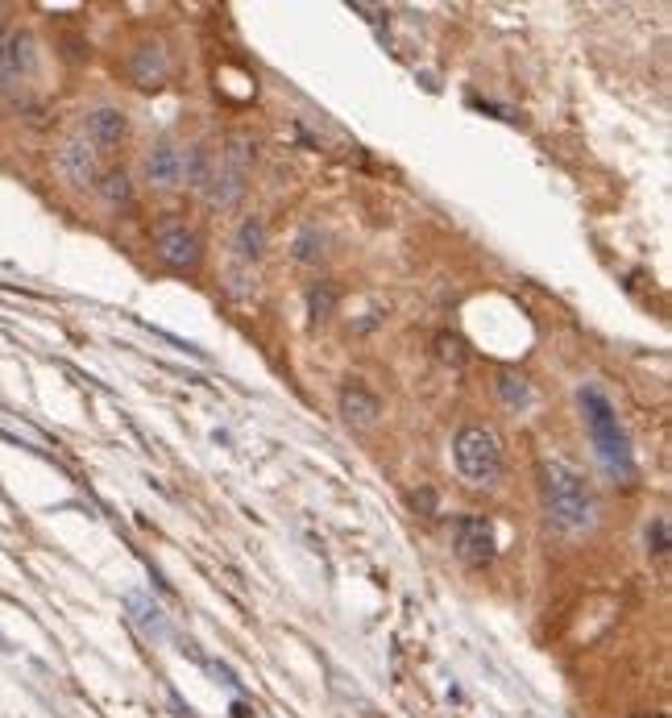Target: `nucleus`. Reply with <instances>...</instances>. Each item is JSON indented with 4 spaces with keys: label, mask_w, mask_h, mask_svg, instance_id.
Segmentation results:
<instances>
[{
    "label": "nucleus",
    "mask_w": 672,
    "mask_h": 718,
    "mask_svg": "<svg viewBox=\"0 0 672 718\" xmlns=\"http://www.w3.org/2000/svg\"><path fill=\"white\" fill-rule=\"evenodd\" d=\"M540 503L552 528L581 536L598 523V503H594V490L585 482L581 469H573L569 461L560 457H544L540 461Z\"/></svg>",
    "instance_id": "nucleus-1"
},
{
    "label": "nucleus",
    "mask_w": 672,
    "mask_h": 718,
    "mask_svg": "<svg viewBox=\"0 0 672 718\" xmlns=\"http://www.w3.org/2000/svg\"><path fill=\"white\" fill-rule=\"evenodd\" d=\"M577 403H581V416H585V428H590V440H594V453H598L602 469L614 482H631L635 478V453H631V440H627L619 416H614V403L598 391V386H581Z\"/></svg>",
    "instance_id": "nucleus-2"
},
{
    "label": "nucleus",
    "mask_w": 672,
    "mask_h": 718,
    "mask_svg": "<svg viewBox=\"0 0 672 718\" xmlns=\"http://www.w3.org/2000/svg\"><path fill=\"white\" fill-rule=\"evenodd\" d=\"M453 461L461 469V478L473 486H498L502 478V445L498 436L482 424H469L453 440Z\"/></svg>",
    "instance_id": "nucleus-3"
},
{
    "label": "nucleus",
    "mask_w": 672,
    "mask_h": 718,
    "mask_svg": "<svg viewBox=\"0 0 672 718\" xmlns=\"http://www.w3.org/2000/svg\"><path fill=\"white\" fill-rule=\"evenodd\" d=\"M249 154H254V150H249L245 137H233V146L216 154V171H212V183H208V200L216 208H233L245 196Z\"/></svg>",
    "instance_id": "nucleus-4"
},
{
    "label": "nucleus",
    "mask_w": 672,
    "mask_h": 718,
    "mask_svg": "<svg viewBox=\"0 0 672 718\" xmlns=\"http://www.w3.org/2000/svg\"><path fill=\"white\" fill-rule=\"evenodd\" d=\"M453 548L457 557L473 569H482L494 561V523L482 515H461L457 528H453Z\"/></svg>",
    "instance_id": "nucleus-5"
},
{
    "label": "nucleus",
    "mask_w": 672,
    "mask_h": 718,
    "mask_svg": "<svg viewBox=\"0 0 672 718\" xmlns=\"http://www.w3.org/2000/svg\"><path fill=\"white\" fill-rule=\"evenodd\" d=\"M158 258L171 270H179V274H195L200 262H204V241L195 237L187 225H166L158 233Z\"/></svg>",
    "instance_id": "nucleus-6"
},
{
    "label": "nucleus",
    "mask_w": 672,
    "mask_h": 718,
    "mask_svg": "<svg viewBox=\"0 0 672 718\" xmlns=\"http://www.w3.org/2000/svg\"><path fill=\"white\" fill-rule=\"evenodd\" d=\"M83 133H88L92 150H117L129 133V121L121 108H96V113H88V121H83Z\"/></svg>",
    "instance_id": "nucleus-7"
},
{
    "label": "nucleus",
    "mask_w": 672,
    "mask_h": 718,
    "mask_svg": "<svg viewBox=\"0 0 672 718\" xmlns=\"http://www.w3.org/2000/svg\"><path fill=\"white\" fill-rule=\"evenodd\" d=\"M266 254V220L262 216H245L237 233H233V262L237 270H254Z\"/></svg>",
    "instance_id": "nucleus-8"
},
{
    "label": "nucleus",
    "mask_w": 672,
    "mask_h": 718,
    "mask_svg": "<svg viewBox=\"0 0 672 718\" xmlns=\"http://www.w3.org/2000/svg\"><path fill=\"white\" fill-rule=\"evenodd\" d=\"M34 71V38L30 34H13L5 54H0V92H9Z\"/></svg>",
    "instance_id": "nucleus-9"
},
{
    "label": "nucleus",
    "mask_w": 672,
    "mask_h": 718,
    "mask_svg": "<svg viewBox=\"0 0 672 718\" xmlns=\"http://www.w3.org/2000/svg\"><path fill=\"white\" fill-rule=\"evenodd\" d=\"M59 171H63V179L75 183V187L96 183V150L83 142V137H75V142H67V146L59 150Z\"/></svg>",
    "instance_id": "nucleus-10"
},
{
    "label": "nucleus",
    "mask_w": 672,
    "mask_h": 718,
    "mask_svg": "<svg viewBox=\"0 0 672 718\" xmlns=\"http://www.w3.org/2000/svg\"><path fill=\"white\" fill-rule=\"evenodd\" d=\"M378 416H382V403L366 391V386L353 382V386H345V391H341V420L349 428H374Z\"/></svg>",
    "instance_id": "nucleus-11"
},
{
    "label": "nucleus",
    "mask_w": 672,
    "mask_h": 718,
    "mask_svg": "<svg viewBox=\"0 0 672 718\" xmlns=\"http://www.w3.org/2000/svg\"><path fill=\"white\" fill-rule=\"evenodd\" d=\"M146 179L154 187H179L183 183V154L171 142H158L146 154Z\"/></svg>",
    "instance_id": "nucleus-12"
},
{
    "label": "nucleus",
    "mask_w": 672,
    "mask_h": 718,
    "mask_svg": "<svg viewBox=\"0 0 672 718\" xmlns=\"http://www.w3.org/2000/svg\"><path fill=\"white\" fill-rule=\"evenodd\" d=\"M129 75L137 88H158L166 79V54L162 46H137L133 59H129Z\"/></svg>",
    "instance_id": "nucleus-13"
},
{
    "label": "nucleus",
    "mask_w": 672,
    "mask_h": 718,
    "mask_svg": "<svg viewBox=\"0 0 672 718\" xmlns=\"http://www.w3.org/2000/svg\"><path fill=\"white\" fill-rule=\"evenodd\" d=\"M125 611L133 615V623L142 627L150 640H166L171 635V627H166V615H162V606L146 594H125Z\"/></svg>",
    "instance_id": "nucleus-14"
},
{
    "label": "nucleus",
    "mask_w": 672,
    "mask_h": 718,
    "mask_svg": "<svg viewBox=\"0 0 672 718\" xmlns=\"http://www.w3.org/2000/svg\"><path fill=\"white\" fill-rule=\"evenodd\" d=\"M212 171H216V150H212V146H195V150L183 158V179H187L195 191H208Z\"/></svg>",
    "instance_id": "nucleus-15"
},
{
    "label": "nucleus",
    "mask_w": 672,
    "mask_h": 718,
    "mask_svg": "<svg viewBox=\"0 0 672 718\" xmlns=\"http://www.w3.org/2000/svg\"><path fill=\"white\" fill-rule=\"evenodd\" d=\"M328 237L316 229V225H307V229H299V237H295V245H291V254H295V262H303V266H316L328 250Z\"/></svg>",
    "instance_id": "nucleus-16"
},
{
    "label": "nucleus",
    "mask_w": 672,
    "mask_h": 718,
    "mask_svg": "<svg viewBox=\"0 0 672 718\" xmlns=\"http://www.w3.org/2000/svg\"><path fill=\"white\" fill-rule=\"evenodd\" d=\"M336 299H341L336 283H312L307 287V316H312V324H320V320H328L336 312Z\"/></svg>",
    "instance_id": "nucleus-17"
},
{
    "label": "nucleus",
    "mask_w": 672,
    "mask_h": 718,
    "mask_svg": "<svg viewBox=\"0 0 672 718\" xmlns=\"http://www.w3.org/2000/svg\"><path fill=\"white\" fill-rule=\"evenodd\" d=\"M498 395H502V403L515 407V411L531 407V386H527V378L515 374V370H502V374H498Z\"/></svg>",
    "instance_id": "nucleus-18"
},
{
    "label": "nucleus",
    "mask_w": 672,
    "mask_h": 718,
    "mask_svg": "<svg viewBox=\"0 0 672 718\" xmlns=\"http://www.w3.org/2000/svg\"><path fill=\"white\" fill-rule=\"evenodd\" d=\"M100 196H104L112 208L129 204V200H133V183H129V175H125V171H108V175L100 179Z\"/></svg>",
    "instance_id": "nucleus-19"
},
{
    "label": "nucleus",
    "mask_w": 672,
    "mask_h": 718,
    "mask_svg": "<svg viewBox=\"0 0 672 718\" xmlns=\"http://www.w3.org/2000/svg\"><path fill=\"white\" fill-rule=\"evenodd\" d=\"M648 548L656 552V557H668V519L664 515L648 528Z\"/></svg>",
    "instance_id": "nucleus-20"
},
{
    "label": "nucleus",
    "mask_w": 672,
    "mask_h": 718,
    "mask_svg": "<svg viewBox=\"0 0 672 718\" xmlns=\"http://www.w3.org/2000/svg\"><path fill=\"white\" fill-rule=\"evenodd\" d=\"M436 345H440V357H444V362H453V366H465V345H461L457 337H440Z\"/></svg>",
    "instance_id": "nucleus-21"
},
{
    "label": "nucleus",
    "mask_w": 672,
    "mask_h": 718,
    "mask_svg": "<svg viewBox=\"0 0 672 718\" xmlns=\"http://www.w3.org/2000/svg\"><path fill=\"white\" fill-rule=\"evenodd\" d=\"M9 38H13V30H9V25H0V54H5V46H9Z\"/></svg>",
    "instance_id": "nucleus-22"
},
{
    "label": "nucleus",
    "mask_w": 672,
    "mask_h": 718,
    "mask_svg": "<svg viewBox=\"0 0 672 718\" xmlns=\"http://www.w3.org/2000/svg\"><path fill=\"white\" fill-rule=\"evenodd\" d=\"M635 718H668V714H660V710H652V714H635Z\"/></svg>",
    "instance_id": "nucleus-23"
},
{
    "label": "nucleus",
    "mask_w": 672,
    "mask_h": 718,
    "mask_svg": "<svg viewBox=\"0 0 672 718\" xmlns=\"http://www.w3.org/2000/svg\"><path fill=\"white\" fill-rule=\"evenodd\" d=\"M0 652H9V640H5V635H0Z\"/></svg>",
    "instance_id": "nucleus-24"
}]
</instances>
